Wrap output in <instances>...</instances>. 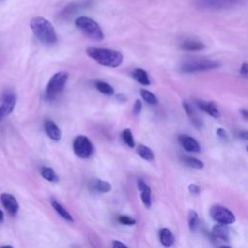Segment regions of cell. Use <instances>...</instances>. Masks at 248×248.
I'll use <instances>...</instances> for the list:
<instances>
[{
	"mask_svg": "<svg viewBox=\"0 0 248 248\" xmlns=\"http://www.w3.org/2000/svg\"><path fill=\"white\" fill-rule=\"evenodd\" d=\"M30 28L37 38L44 45H54L57 42V35L52 24L43 16H35L30 21Z\"/></svg>",
	"mask_w": 248,
	"mask_h": 248,
	"instance_id": "obj_1",
	"label": "cell"
},
{
	"mask_svg": "<svg viewBox=\"0 0 248 248\" xmlns=\"http://www.w3.org/2000/svg\"><path fill=\"white\" fill-rule=\"evenodd\" d=\"M86 52L89 57L106 67L116 68L120 66L123 61L122 53L113 49L90 46L86 49Z\"/></svg>",
	"mask_w": 248,
	"mask_h": 248,
	"instance_id": "obj_2",
	"label": "cell"
},
{
	"mask_svg": "<svg viewBox=\"0 0 248 248\" xmlns=\"http://www.w3.org/2000/svg\"><path fill=\"white\" fill-rule=\"evenodd\" d=\"M75 25L88 38L101 41L104 39V33L100 25L92 18L88 16H79L75 19Z\"/></svg>",
	"mask_w": 248,
	"mask_h": 248,
	"instance_id": "obj_3",
	"label": "cell"
},
{
	"mask_svg": "<svg viewBox=\"0 0 248 248\" xmlns=\"http://www.w3.org/2000/svg\"><path fill=\"white\" fill-rule=\"evenodd\" d=\"M243 0H193L194 6L202 11H220L238 6Z\"/></svg>",
	"mask_w": 248,
	"mask_h": 248,
	"instance_id": "obj_4",
	"label": "cell"
},
{
	"mask_svg": "<svg viewBox=\"0 0 248 248\" xmlns=\"http://www.w3.org/2000/svg\"><path fill=\"white\" fill-rule=\"evenodd\" d=\"M68 80V73L61 71L54 74L46 88V97L49 100L56 97L57 94L61 92V90L64 88L66 82Z\"/></svg>",
	"mask_w": 248,
	"mask_h": 248,
	"instance_id": "obj_5",
	"label": "cell"
},
{
	"mask_svg": "<svg viewBox=\"0 0 248 248\" xmlns=\"http://www.w3.org/2000/svg\"><path fill=\"white\" fill-rule=\"evenodd\" d=\"M220 67V64L216 61L212 60H192L187 61L181 66V71L184 73H194V72H201V71H207L212 70Z\"/></svg>",
	"mask_w": 248,
	"mask_h": 248,
	"instance_id": "obj_6",
	"label": "cell"
},
{
	"mask_svg": "<svg viewBox=\"0 0 248 248\" xmlns=\"http://www.w3.org/2000/svg\"><path fill=\"white\" fill-rule=\"evenodd\" d=\"M75 154L82 159L88 158L93 152V145L90 140L85 136H78L73 142Z\"/></svg>",
	"mask_w": 248,
	"mask_h": 248,
	"instance_id": "obj_7",
	"label": "cell"
},
{
	"mask_svg": "<svg viewBox=\"0 0 248 248\" xmlns=\"http://www.w3.org/2000/svg\"><path fill=\"white\" fill-rule=\"evenodd\" d=\"M210 216L211 218L221 224L230 225L235 222V216L234 214L228 208L221 206V205H214L210 208Z\"/></svg>",
	"mask_w": 248,
	"mask_h": 248,
	"instance_id": "obj_8",
	"label": "cell"
},
{
	"mask_svg": "<svg viewBox=\"0 0 248 248\" xmlns=\"http://www.w3.org/2000/svg\"><path fill=\"white\" fill-rule=\"evenodd\" d=\"M16 104V95L12 91H5L0 99V122L9 115Z\"/></svg>",
	"mask_w": 248,
	"mask_h": 248,
	"instance_id": "obj_9",
	"label": "cell"
},
{
	"mask_svg": "<svg viewBox=\"0 0 248 248\" xmlns=\"http://www.w3.org/2000/svg\"><path fill=\"white\" fill-rule=\"evenodd\" d=\"M94 5L93 0H77L72 3H69L61 12L60 16L63 18H68L69 16H72L73 15L78 13L81 10L90 8Z\"/></svg>",
	"mask_w": 248,
	"mask_h": 248,
	"instance_id": "obj_10",
	"label": "cell"
},
{
	"mask_svg": "<svg viewBox=\"0 0 248 248\" xmlns=\"http://www.w3.org/2000/svg\"><path fill=\"white\" fill-rule=\"evenodd\" d=\"M211 239L212 241H223L227 242L230 240V230L228 225L218 223L213 226L211 230Z\"/></svg>",
	"mask_w": 248,
	"mask_h": 248,
	"instance_id": "obj_11",
	"label": "cell"
},
{
	"mask_svg": "<svg viewBox=\"0 0 248 248\" xmlns=\"http://www.w3.org/2000/svg\"><path fill=\"white\" fill-rule=\"evenodd\" d=\"M0 200L2 202L3 206L9 212L10 215L16 216L17 214V212H18V203H17L16 199L14 196H12L8 193H3L0 196Z\"/></svg>",
	"mask_w": 248,
	"mask_h": 248,
	"instance_id": "obj_12",
	"label": "cell"
},
{
	"mask_svg": "<svg viewBox=\"0 0 248 248\" xmlns=\"http://www.w3.org/2000/svg\"><path fill=\"white\" fill-rule=\"evenodd\" d=\"M178 141L186 151L194 152V153H198L201 151V146L199 142L191 136L180 135L178 137Z\"/></svg>",
	"mask_w": 248,
	"mask_h": 248,
	"instance_id": "obj_13",
	"label": "cell"
},
{
	"mask_svg": "<svg viewBox=\"0 0 248 248\" xmlns=\"http://www.w3.org/2000/svg\"><path fill=\"white\" fill-rule=\"evenodd\" d=\"M137 185H138V189L140 191V198H141L143 205L147 209L150 208L151 202H151V189L142 179H139L137 181Z\"/></svg>",
	"mask_w": 248,
	"mask_h": 248,
	"instance_id": "obj_14",
	"label": "cell"
},
{
	"mask_svg": "<svg viewBox=\"0 0 248 248\" xmlns=\"http://www.w3.org/2000/svg\"><path fill=\"white\" fill-rule=\"evenodd\" d=\"M44 129L48 138H50L52 140L58 141L61 139V132L58 126L50 119H46L44 122Z\"/></svg>",
	"mask_w": 248,
	"mask_h": 248,
	"instance_id": "obj_15",
	"label": "cell"
},
{
	"mask_svg": "<svg viewBox=\"0 0 248 248\" xmlns=\"http://www.w3.org/2000/svg\"><path fill=\"white\" fill-rule=\"evenodd\" d=\"M196 104L202 110H203L207 114L211 115L212 117L217 118V117L220 116V111H219L218 108L215 106L214 103L205 102V101H202V100H197Z\"/></svg>",
	"mask_w": 248,
	"mask_h": 248,
	"instance_id": "obj_16",
	"label": "cell"
},
{
	"mask_svg": "<svg viewBox=\"0 0 248 248\" xmlns=\"http://www.w3.org/2000/svg\"><path fill=\"white\" fill-rule=\"evenodd\" d=\"M159 239H160L161 244L166 247H170V246L173 245L174 240H175L172 232L167 228H162L159 231Z\"/></svg>",
	"mask_w": 248,
	"mask_h": 248,
	"instance_id": "obj_17",
	"label": "cell"
},
{
	"mask_svg": "<svg viewBox=\"0 0 248 248\" xmlns=\"http://www.w3.org/2000/svg\"><path fill=\"white\" fill-rule=\"evenodd\" d=\"M50 204H51V206L53 207V209H54L63 219H65L66 221L71 222V223L74 222V219H73L72 215H71V214L68 212V210H67L62 204H60L55 199H51V200H50Z\"/></svg>",
	"mask_w": 248,
	"mask_h": 248,
	"instance_id": "obj_18",
	"label": "cell"
},
{
	"mask_svg": "<svg viewBox=\"0 0 248 248\" xmlns=\"http://www.w3.org/2000/svg\"><path fill=\"white\" fill-rule=\"evenodd\" d=\"M132 77L136 81H138L139 83H140L142 85H149L150 84V79L148 78L147 73L141 68L134 69L133 72H132Z\"/></svg>",
	"mask_w": 248,
	"mask_h": 248,
	"instance_id": "obj_19",
	"label": "cell"
},
{
	"mask_svg": "<svg viewBox=\"0 0 248 248\" xmlns=\"http://www.w3.org/2000/svg\"><path fill=\"white\" fill-rule=\"evenodd\" d=\"M205 47L204 44L196 41V40H186L182 43L181 48L184 50H189V51H197V50H202Z\"/></svg>",
	"mask_w": 248,
	"mask_h": 248,
	"instance_id": "obj_20",
	"label": "cell"
},
{
	"mask_svg": "<svg viewBox=\"0 0 248 248\" xmlns=\"http://www.w3.org/2000/svg\"><path fill=\"white\" fill-rule=\"evenodd\" d=\"M91 187L94 191L98 193H108L111 190V185L108 181L101 180V179H94L92 181Z\"/></svg>",
	"mask_w": 248,
	"mask_h": 248,
	"instance_id": "obj_21",
	"label": "cell"
},
{
	"mask_svg": "<svg viewBox=\"0 0 248 248\" xmlns=\"http://www.w3.org/2000/svg\"><path fill=\"white\" fill-rule=\"evenodd\" d=\"M182 107H183V108H184L185 112L187 113V115H188V116L190 117V119L192 120L193 124H194L195 126H197V127H200V126L202 125V122H201V120L198 118V116L196 115V113H195L194 108H192V106H191L188 102L183 101V103H182Z\"/></svg>",
	"mask_w": 248,
	"mask_h": 248,
	"instance_id": "obj_22",
	"label": "cell"
},
{
	"mask_svg": "<svg viewBox=\"0 0 248 248\" xmlns=\"http://www.w3.org/2000/svg\"><path fill=\"white\" fill-rule=\"evenodd\" d=\"M41 172V175L46 179L47 181H50V182H58L59 181V177L58 175L56 174V172L49 167H43L40 170Z\"/></svg>",
	"mask_w": 248,
	"mask_h": 248,
	"instance_id": "obj_23",
	"label": "cell"
},
{
	"mask_svg": "<svg viewBox=\"0 0 248 248\" xmlns=\"http://www.w3.org/2000/svg\"><path fill=\"white\" fill-rule=\"evenodd\" d=\"M137 153L141 157L142 159L146 161H152L154 159V154L153 151L146 145L144 144H140L137 148Z\"/></svg>",
	"mask_w": 248,
	"mask_h": 248,
	"instance_id": "obj_24",
	"label": "cell"
},
{
	"mask_svg": "<svg viewBox=\"0 0 248 248\" xmlns=\"http://www.w3.org/2000/svg\"><path fill=\"white\" fill-rule=\"evenodd\" d=\"M95 86H96V88L98 89V91H100L101 93H103V94H105V95L110 96V95H112V94L114 93L113 87H112L110 84H108V83H107V82H105V81L98 80V81H96Z\"/></svg>",
	"mask_w": 248,
	"mask_h": 248,
	"instance_id": "obj_25",
	"label": "cell"
},
{
	"mask_svg": "<svg viewBox=\"0 0 248 248\" xmlns=\"http://www.w3.org/2000/svg\"><path fill=\"white\" fill-rule=\"evenodd\" d=\"M199 225V215L195 210H190L188 213V227L191 232H195Z\"/></svg>",
	"mask_w": 248,
	"mask_h": 248,
	"instance_id": "obj_26",
	"label": "cell"
},
{
	"mask_svg": "<svg viewBox=\"0 0 248 248\" xmlns=\"http://www.w3.org/2000/svg\"><path fill=\"white\" fill-rule=\"evenodd\" d=\"M140 96L141 98L149 105H156L158 103V99L157 97L150 91L146 90V89H141L140 90Z\"/></svg>",
	"mask_w": 248,
	"mask_h": 248,
	"instance_id": "obj_27",
	"label": "cell"
},
{
	"mask_svg": "<svg viewBox=\"0 0 248 248\" xmlns=\"http://www.w3.org/2000/svg\"><path fill=\"white\" fill-rule=\"evenodd\" d=\"M122 140H124V142L131 148L135 147V140H134V137L132 134V131L130 129H124L122 131Z\"/></svg>",
	"mask_w": 248,
	"mask_h": 248,
	"instance_id": "obj_28",
	"label": "cell"
},
{
	"mask_svg": "<svg viewBox=\"0 0 248 248\" xmlns=\"http://www.w3.org/2000/svg\"><path fill=\"white\" fill-rule=\"evenodd\" d=\"M184 161L191 168L198 169V170H201V169L203 168V163L201 160H199V159H197L195 157H186Z\"/></svg>",
	"mask_w": 248,
	"mask_h": 248,
	"instance_id": "obj_29",
	"label": "cell"
},
{
	"mask_svg": "<svg viewBox=\"0 0 248 248\" xmlns=\"http://www.w3.org/2000/svg\"><path fill=\"white\" fill-rule=\"evenodd\" d=\"M117 220L119 223H121L123 225H127V226H133L137 223V221L134 218L127 216V215H119L117 217Z\"/></svg>",
	"mask_w": 248,
	"mask_h": 248,
	"instance_id": "obj_30",
	"label": "cell"
},
{
	"mask_svg": "<svg viewBox=\"0 0 248 248\" xmlns=\"http://www.w3.org/2000/svg\"><path fill=\"white\" fill-rule=\"evenodd\" d=\"M141 108H142V104L141 101L140 99H137L135 104H134V108H133V113L135 115H139L141 111Z\"/></svg>",
	"mask_w": 248,
	"mask_h": 248,
	"instance_id": "obj_31",
	"label": "cell"
},
{
	"mask_svg": "<svg viewBox=\"0 0 248 248\" xmlns=\"http://www.w3.org/2000/svg\"><path fill=\"white\" fill-rule=\"evenodd\" d=\"M188 189H189V192L193 195H197L200 193V187L197 184H190Z\"/></svg>",
	"mask_w": 248,
	"mask_h": 248,
	"instance_id": "obj_32",
	"label": "cell"
},
{
	"mask_svg": "<svg viewBox=\"0 0 248 248\" xmlns=\"http://www.w3.org/2000/svg\"><path fill=\"white\" fill-rule=\"evenodd\" d=\"M216 134H217V136H218L219 138H221V139H223V140L227 139L226 131H225L224 129H222V128H218V129L216 130Z\"/></svg>",
	"mask_w": 248,
	"mask_h": 248,
	"instance_id": "obj_33",
	"label": "cell"
},
{
	"mask_svg": "<svg viewBox=\"0 0 248 248\" xmlns=\"http://www.w3.org/2000/svg\"><path fill=\"white\" fill-rule=\"evenodd\" d=\"M247 73H248V66H247V63L244 62L240 68V74L243 76V77H246L247 76Z\"/></svg>",
	"mask_w": 248,
	"mask_h": 248,
	"instance_id": "obj_34",
	"label": "cell"
},
{
	"mask_svg": "<svg viewBox=\"0 0 248 248\" xmlns=\"http://www.w3.org/2000/svg\"><path fill=\"white\" fill-rule=\"evenodd\" d=\"M116 99H117L120 103H125V102L127 101V97H126L124 94H122V93L117 94V95H116Z\"/></svg>",
	"mask_w": 248,
	"mask_h": 248,
	"instance_id": "obj_35",
	"label": "cell"
},
{
	"mask_svg": "<svg viewBox=\"0 0 248 248\" xmlns=\"http://www.w3.org/2000/svg\"><path fill=\"white\" fill-rule=\"evenodd\" d=\"M112 247H113V248H118V247H127V245H126V244H124V243H122V242H120V241H118V240H114V241L112 242Z\"/></svg>",
	"mask_w": 248,
	"mask_h": 248,
	"instance_id": "obj_36",
	"label": "cell"
},
{
	"mask_svg": "<svg viewBox=\"0 0 248 248\" xmlns=\"http://www.w3.org/2000/svg\"><path fill=\"white\" fill-rule=\"evenodd\" d=\"M240 113L242 114V116H243L244 119H247V118H248V112H247V110H246L245 108L240 109Z\"/></svg>",
	"mask_w": 248,
	"mask_h": 248,
	"instance_id": "obj_37",
	"label": "cell"
},
{
	"mask_svg": "<svg viewBox=\"0 0 248 248\" xmlns=\"http://www.w3.org/2000/svg\"><path fill=\"white\" fill-rule=\"evenodd\" d=\"M239 136H240V138H242L243 140H247V132H246V131H242V132H240Z\"/></svg>",
	"mask_w": 248,
	"mask_h": 248,
	"instance_id": "obj_38",
	"label": "cell"
},
{
	"mask_svg": "<svg viewBox=\"0 0 248 248\" xmlns=\"http://www.w3.org/2000/svg\"><path fill=\"white\" fill-rule=\"evenodd\" d=\"M3 220H4V214H3L2 210L0 209V223H2V222H3Z\"/></svg>",
	"mask_w": 248,
	"mask_h": 248,
	"instance_id": "obj_39",
	"label": "cell"
},
{
	"mask_svg": "<svg viewBox=\"0 0 248 248\" xmlns=\"http://www.w3.org/2000/svg\"><path fill=\"white\" fill-rule=\"evenodd\" d=\"M2 1H4V0H0V2H2Z\"/></svg>",
	"mask_w": 248,
	"mask_h": 248,
	"instance_id": "obj_40",
	"label": "cell"
}]
</instances>
